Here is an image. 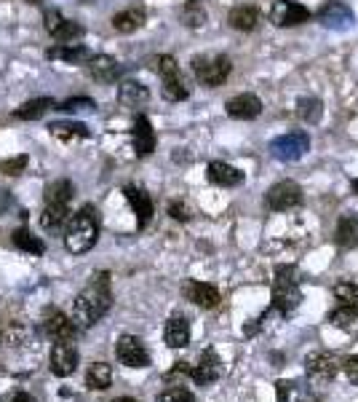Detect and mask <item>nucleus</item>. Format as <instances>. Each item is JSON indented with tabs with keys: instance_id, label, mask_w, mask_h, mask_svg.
Masks as SVG:
<instances>
[{
	"instance_id": "nucleus-1",
	"label": "nucleus",
	"mask_w": 358,
	"mask_h": 402,
	"mask_svg": "<svg viewBox=\"0 0 358 402\" xmlns=\"http://www.w3.org/2000/svg\"><path fill=\"white\" fill-rule=\"evenodd\" d=\"M110 306H113L110 274H94L91 284L81 290L75 303H72V322L81 327H91L110 311Z\"/></svg>"
},
{
	"instance_id": "nucleus-2",
	"label": "nucleus",
	"mask_w": 358,
	"mask_h": 402,
	"mask_svg": "<svg viewBox=\"0 0 358 402\" xmlns=\"http://www.w3.org/2000/svg\"><path fill=\"white\" fill-rule=\"evenodd\" d=\"M99 239V215L91 204H86L75 215H70L65 231V247L72 255H83Z\"/></svg>"
},
{
	"instance_id": "nucleus-3",
	"label": "nucleus",
	"mask_w": 358,
	"mask_h": 402,
	"mask_svg": "<svg viewBox=\"0 0 358 402\" xmlns=\"http://www.w3.org/2000/svg\"><path fill=\"white\" fill-rule=\"evenodd\" d=\"M300 300H302V293H300L297 268L294 265H278L273 279V309L286 316L300 306Z\"/></svg>"
},
{
	"instance_id": "nucleus-4",
	"label": "nucleus",
	"mask_w": 358,
	"mask_h": 402,
	"mask_svg": "<svg viewBox=\"0 0 358 402\" xmlns=\"http://www.w3.org/2000/svg\"><path fill=\"white\" fill-rule=\"evenodd\" d=\"M193 72L195 78L209 88H217L227 81V75L233 70V62L230 56L225 54H201V56H193Z\"/></svg>"
},
{
	"instance_id": "nucleus-5",
	"label": "nucleus",
	"mask_w": 358,
	"mask_h": 402,
	"mask_svg": "<svg viewBox=\"0 0 358 402\" xmlns=\"http://www.w3.org/2000/svg\"><path fill=\"white\" fill-rule=\"evenodd\" d=\"M310 150V137L307 132H289V134H281L270 142V156L278 161H297Z\"/></svg>"
},
{
	"instance_id": "nucleus-6",
	"label": "nucleus",
	"mask_w": 358,
	"mask_h": 402,
	"mask_svg": "<svg viewBox=\"0 0 358 402\" xmlns=\"http://www.w3.org/2000/svg\"><path fill=\"white\" fill-rule=\"evenodd\" d=\"M265 201H268V207L273 212H289L302 201V188L297 183H291V180H281L268 191Z\"/></svg>"
},
{
	"instance_id": "nucleus-7",
	"label": "nucleus",
	"mask_w": 358,
	"mask_h": 402,
	"mask_svg": "<svg viewBox=\"0 0 358 402\" xmlns=\"http://www.w3.org/2000/svg\"><path fill=\"white\" fill-rule=\"evenodd\" d=\"M115 357L126 367H147L150 365V354L145 349L142 338L137 335H120L115 343Z\"/></svg>"
},
{
	"instance_id": "nucleus-8",
	"label": "nucleus",
	"mask_w": 358,
	"mask_h": 402,
	"mask_svg": "<svg viewBox=\"0 0 358 402\" xmlns=\"http://www.w3.org/2000/svg\"><path fill=\"white\" fill-rule=\"evenodd\" d=\"M307 19H310V11L297 0H275L270 8V22L275 27H297Z\"/></svg>"
},
{
	"instance_id": "nucleus-9",
	"label": "nucleus",
	"mask_w": 358,
	"mask_h": 402,
	"mask_svg": "<svg viewBox=\"0 0 358 402\" xmlns=\"http://www.w3.org/2000/svg\"><path fill=\"white\" fill-rule=\"evenodd\" d=\"M49 365H51V373L59 376V378H67L75 373L78 367V349L72 341H56L51 349V357H49Z\"/></svg>"
},
{
	"instance_id": "nucleus-10",
	"label": "nucleus",
	"mask_w": 358,
	"mask_h": 402,
	"mask_svg": "<svg viewBox=\"0 0 358 402\" xmlns=\"http://www.w3.org/2000/svg\"><path fill=\"white\" fill-rule=\"evenodd\" d=\"M318 22L329 27V30H348V27H353V11H350V6L348 3H342V0H329L324 8L318 11Z\"/></svg>"
},
{
	"instance_id": "nucleus-11",
	"label": "nucleus",
	"mask_w": 358,
	"mask_h": 402,
	"mask_svg": "<svg viewBox=\"0 0 358 402\" xmlns=\"http://www.w3.org/2000/svg\"><path fill=\"white\" fill-rule=\"evenodd\" d=\"M220 376H222V360L217 357L214 349H206L204 354H201V360H198V365L190 367V378L201 386L214 384Z\"/></svg>"
},
{
	"instance_id": "nucleus-12",
	"label": "nucleus",
	"mask_w": 358,
	"mask_h": 402,
	"mask_svg": "<svg viewBox=\"0 0 358 402\" xmlns=\"http://www.w3.org/2000/svg\"><path fill=\"white\" fill-rule=\"evenodd\" d=\"M225 110H227V116L236 118V121H252V118H257V116L262 113V102H259V97H254V94H238V97L227 100Z\"/></svg>"
},
{
	"instance_id": "nucleus-13",
	"label": "nucleus",
	"mask_w": 358,
	"mask_h": 402,
	"mask_svg": "<svg viewBox=\"0 0 358 402\" xmlns=\"http://www.w3.org/2000/svg\"><path fill=\"white\" fill-rule=\"evenodd\" d=\"M123 193H126L131 210L137 215V226L147 228V223L153 220V201H150V193H145L142 188H137V185H126Z\"/></svg>"
},
{
	"instance_id": "nucleus-14",
	"label": "nucleus",
	"mask_w": 358,
	"mask_h": 402,
	"mask_svg": "<svg viewBox=\"0 0 358 402\" xmlns=\"http://www.w3.org/2000/svg\"><path fill=\"white\" fill-rule=\"evenodd\" d=\"M131 137H134V150H137L139 158L150 156L155 150V132H153V123H150L147 116H137V118H134Z\"/></svg>"
},
{
	"instance_id": "nucleus-15",
	"label": "nucleus",
	"mask_w": 358,
	"mask_h": 402,
	"mask_svg": "<svg viewBox=\"0 0 358 402\" xmlns=\"http://www.w3.org/2000/svg\"><path fill=\"white\" fill-rule=\"evenodd\" d=\"M43 330L54 341H72L75 332H78V325L67 314H62V311H49L46 322H43Z\"/></svg>"
},
{
	"instance_id": "nucleus-16",
	"label": "nucleus",
	"mask_w": 358,
	"mask_h": 402,
	"mask_svg": "<svg viewBox=\"0 0 358 402\" xmlns=\"http://www.w3.org/2000/svg\"><path fill=\"white\" fill-rule=\"evenodd\" d=\"M337 370H340V362H337L334 354H313V357H307V376L313 381H321V384L332 381L337 376Z\"/></svg>"
},
{
	"instance_id": "nucleus-17",
	"label": "nucleus",
	"mask_w": 358,
	"mask_h": 402,
	"mask_svg": "<svg viewBox=\"0 0 358 402\" xmlns=\"http://www.w3.org/2000/svg\"><path fill=\"white\" fill-rule=\"evenodd\" d=\"M88 72H91V78L94 81H99V84H110V81H115L123 68L118 65V59L115 56H107V54H97V56H91L88 59Z\"/></svg>"
},
{
	"instance_id": "nucleus-18",
	"label": "nucleus",
	"mask_w": 358,
	"mask_h": 402,
	"mask_svg": "<svg viewBox=\"0 0 358 402\" xmlns=\"http://www.w3.org/2000/svg\"><path fill=\"white\" fill-rule=\"evenodd\" d=\"M185 295H188V300H193L195 306H201V309L220 306V290H217L214 284H209V281H188V284H185Z\"/></svg>"
},
{
	"instance_id": "nucleus-19",
	"label": "nucleus",
	"mask_w": 358,
	"mask_h": 402,
	"mask_svg": "<svg viewBox=\"0 0 358 402\" xmlns=\"http://www.w3.org/2000/svg\"><path fill=\"white\" fill-rule=\"evenodd\" d=\"M209 180L214 183V185H220V188H236L243 183V172L236 169L233 164H225V161H211L209 164Z\"/></svg>"
},
{
	"instance_id": "nucleus-20",
	"label": "nucleus",
	"mask_w": 358,
	"mask_h": 402,
	"mask_svg": "<svg viewBox=\"0 0 358 402\" xmlns=\"http://www.w3.org/2000/svg\"><path fill=\"white\" fill-rule=\"evenodd\" d=\"M163 338L171 349H185L190 343V322L185 316H171L166 322V330H163Z\"/></svg>"
},
{
	"instance_id": "nucleus-21",
	"label": "nucleus",
	"mask_w": 358,
	"mask_h": 402,
	"mask_svg": "<svg viewBox=\"0 0 358 402\" xmlns=\"http://www.w3.org/2000/svg\"><path fill=\"white\" fill-rule=\"evenodd\" d=\"M150 100V91L139 81H123L118 88V102L123 107H142Z\"/></svg>"
},
{
	"instance_id": "nucleus-22",
	"label": "nucleus",
	"mask_w": 358,
	"mask_h": 402,
	"mask_svg": "<svg viewBox=\"0 0 358 402\" xmlns=\"http://www.w3.org/2000/svg\"><path fill=\"white\" fill-rule=\"evenodd\" d=\"M70 220V204H56V201H46L43 212H40V226L46 231H59L65 228Z\"/></svg>"
},
{
	"instance_id": "nucleus-23",
	"label": "nucleus",
	"mask_w": 358,
	"mask_h": 402,
	"mask_svg": "<svg viewBox=\"0 0 358 402\" xmlns=\"http://www.w3.org/2000/svg\"><path fill=\"white\" fill-rule=\"evenodd\" d=\"M230 27L233 30H238V33H252L257 24H259V11H257L254 6H236L233 11H230Z\"/></svg>"
},
{
	"instance_id": "nucleus-24",
	"label": "nucleus",
	"mask_w": 358,
	"mask_h": 402,
	"mask_svg": "<svg viewBox=\"0 0 358 402\" xmlns=\"http://www.w3.org/2000/svg\"><path fill=\"white\" fill-rule=\"evenodd\" d=\"M145 8H126V11H118L115 17H113V27L123 33V36H129V33H137L139 27L145 24Z\"/></svg>"
},
{
	"instance_id": "nucleus-25",
	"label": "nucleus",
	"mask_w": 358,
	"mask_h": 402,
	"mask_svg": "<svg viewBox=\"0 0 358 402\" xmlns=\"http://www.w3.org/2000/svg\"><path fill=\"white\" fill-rule=\"evenodd\" d=\"M110 384H113V367L107 365V362H94V365H88V370H86V386H88V389L104 392Z\"/></svg>"
},
{
	"instance_id": "nucleus-26",
	"label": "nucleus",
	"mask_w": 358,
	"mask_h": 402,
	"mask_svg": "<svg viewBox=\"0 0 358 402\" xmlns=\"http://www.w3.org/2000/svg\"><path fill=\"white\" fill-rule=\"evenodd\" d=\"M337 245L340 247H356L358 245V215L348 212L337 223Z\"/></svg>"
},
{
	"instance_id": "nucleus-27",
	"label": "nucleus",
	"mask_w": 358,
	"mask_h": 402,
	"mask_svg": "<svg viewBox=\"0 0 358 402\" xmlns=\"http://www.w3.org/2000/svg\"><path fill=\"white\" fill-rule=\"evenodd\" d=\"M49 56L54 59H62V62H67V65H86L88 59H91V52L81 46V43H65L62 49H51Z\"/></svg>"
},
{
	"instance_id": "nucleus-28",
	"label": "nucleus",
	"mask_w": 358,
	"mask_h": 402,
	"mask_svg": "<svg viewBox=\"0 0 358 402\" xmlns=\"http://www.w3.org/2000/svg\"><path fill=\"white\" fill-rule=\"evenodd\" d=\"M329 322L345 332H358V303H345L342 309L332 311Z\"/></svg>"
},
{
	"instance_id": "nucleus-29",
	"label": "nucleus",
	"mask_w": 358,
	"mask_h": 402,
	"mask_svg": "<svg viewBox=\"0 0 358 402\" xmlns=\"http://www.w3.org/2000/svg\"><path fill=\"white\" fill-rule=\"evenodd\" d=\"M49 110H54V100H49V97H38V100H30V102H24V105L19 107L17 113H14V118H22V121H38V118H43Z\"/></svg>"
},
{
	"instance_id": "nucleus-30",
	"label": "nucleus",
	"mask_w": 358,
	"mask_h": 402,
	"mask_svg": "<svg viewBox=\"0 0 358 402\" xmlns=\"http://www.w3.org/2000/svg\"><path fill=\"white\" fill-rule=\"evenodd\" d=\"M161 91H163V97H166L169 102H182V100H188L190 97V88H188V84H185V78H182V72L166 75Z\"/></svg>"
},
{
	"instance_id": "nucleus-31",
	"label": "nucleus",
	"mask_w": 358,
	"mask_h": 402,
	"mask_svg": "<svg viewBox=\"0 0 358 402\" xmlns=\"http://www.w3.org/2000/svg\"><path fill=\"white\" fill-rule=\"evenodd\" d=\"M11 242H14V247L30 252V255H43V252H46V245H43L38 236H33L27 228H17V231L11 233Z\"/></svg>"
},
{
	"instance_id": "nucleus-32",
	"label": "nucleus",
	"mask_w": 358,
	"mask_h": 402,
	"mask_svg": "<svg viewBox=\"0 0 358 402\" xmlns=\"http://www.w3.org/2000/svg\"><path fill=\"white\" fill-rule=\"evenodd\" d=\"M297 116H300L305 123H318L321 121V116H324L321 100H316V97H302V100L297 102Z\"/></svg>"
},
{
	"instance_id": "nucleus-33",
	"label": "nucleus",
	"mask_w": 358,
	"mask_h": 402,
	"mask_svg": "<svg viewBox=\"0 0 358 402\" xmlns=\"http://www.w3.org/2000/svg\"><path fill=\"white\" fill-rule=\"evenodd\" d=\"M56 140H72V137H88V129L83 123H75V121H56L49 126Z\"/></svg>"
},
{
	"instance_id": "nucleus-34",
	"label": "nucleus",
	"mask_w": 358,
	"mask_h": 402,
	"mask_svg": "<svg viewBox=\"0 0 358 402\" xmlns=\"http://www.w3.org/2000/svg\"><path fill=\"white\" fill-rule=\"evenodd\" d=\"M75 196V185L70 180H56L46 188V201H56V204H70Z\"/></svg>"
},
{
	"instance_id": "nucleus-35",
	"label": "nucleus",
	"mask_w": 358,
	"mask_h": 402,
	"mask_svg": "<svg viewBox=\"0 0 358 402\" xmlns=\"http://www.w3.org/2000/svg\"><path fill=\"white\" fill-rule=\"evenodd\" d=\"M334 297L345 303H358V277H345L334 284Z\"/></svg>"
},
{
	"instance_id": "nucleus-36",
	"label": "nucleus",
	"mask_w": 358,
	"mask_h": 402,
	"mask_svg": "<svg viewBox=\"0 0 358 402\" xmlns=\"http://www.w3.org/2000/svg\"><path fill=\"white\" fill-rule=\"evenodd\" d=\"M182 22L193 27V30H198V27H204L206 24V11L201 8V3H195V0H190L188 6L182 8Z\"/></svg>"
},
{
	"instance_id": "nucleus-37",
	"label": "nucleus",
	"mask_w": 358,
	"mask_h": 402,
	"mask_svg": "<svg viewBox=\"0 0 358 402\" xmlns=\"http://www.w3.org/2000/svg\"><path fill=\"white\" fill-rule=\"evenodd\" d=\"M81 36H83V24H78V22H72V19H65V22L59 24V30L54 33V38H56L59 43H72V40H78Z\"/></svg>"
},
{
	"instance_id": "nucleus-38",
	"label": "nucleus",
	"mask_w": 358,
	"mask_h": 402,
	"mask_svg": "<svg viewBox=\"0 0 358 402\" xmlns=\"http://www.w3.org/2000/svg\"><path fill=\"white\" fill-rule=\"evenodd\" d=\"M158 402H195V394L185 386H169L166 392L158 394Z\"/></svg>"
},
{
	"instance_id": "nucleus-39",
	"label": "nucleus",
	"mask_w": 358,
	"mask_h": 402,
	"mask_svg": "<svg viewBox=\"0 0 358 402\" xmlns=\"http://www.w3.org/2000/svg\"><path fill=\"white\" fill-rule=\"evenodd\" d=\"M153 68L155 72L161 75V78H166V75H174V72H179V65H177V59L169 56V54H158L153 59Z\"/></svg>"
},
{
	"instance_id": "nucleus-40",
	"label": "nucleus",
	"mask_w": 358,
	"mask_h": 402,
	"mask_svg": "<svg viewBox=\"0 0 358 402\" xmlns=\"http://www.w3.org/2000/svg\"><path fill=\"white\" fill-rule=\"evenodd\" d=\"M24 167H27V156L22 153V156H14V158H3L0 161V172L8 177H17L24 172Z\"/></svg>"
},
{
	"instance_id": "nucleus-41",
	"label": "nucleus",
	"mask_w": 358,
	"mask_h": 402,
	"mask_svg": "<svg viewBox=\"0 0 358 402\" xmlns=\"http://www.w3.org/2000/svg\"><path fill=\"white\" fill-rule=\"evenodd\" d=\"M94 107H97V102H94L91 97H70L65 102H59L56 110H67V113H72V110H94Z\"/></svg>"
},
{
	"instance_id": "nucleus-42",
	"label": "nucleus",
	"mask_w": 358,
	"mask_h": 402,
	"mask_svg": "<svg viewBox=\"0 0 358 402\" xmlns=\"http://www.w3.org/2000/svg\"><path fill=\"white\" fill-rule=\"evenodd\" d=\"M342 370H345L348 381L358 386V357H348V360L342 362Z\"/></svg>"
},
{
	"instance_id": "nucleus-43",
	"label": "nucleus",
	"mask_w": 358,
	"mask_h": 402,
	"mask_svg": "<svg viewBox=\"0 0 358 402\" xmlns=\"http://www.w3.org/2000/svg\"><path fill=\"white\" fill-rule=\"evenodd\" d=\"M62 22H65V17H62V14H59V11H56V8H51V11H46V30H49V33H56V30H59V24H62Z\"/></svg>"
},
{
	"instance_id": "nucleus-44",
	"label": "nucleus",
	"mask_w": 358,
	"mask_h": 402,
	"mask_svg": "<svg viewBox=\"0 0 358 402\" xmlns=\"http://www.w3.org/2000/svg\"><path fill=\"white\" fill-rule=\"evenodd\" d=\"M169 215L174 217V220H190V212H188V207L185 204H179V201H174V204H169Z\"/></svg>"
},
{
	"instance_id": "nucleus-45",
	"label": "nucleus",
	"mask_w": 358,
	"mask_h": 402,
	"mask_svg": "<svg viewBox=\"0 0 358 402\" xmlns=\"http://www.w3.org/2000/svg\"><path fill=\"white\" fill-rule=\"evenodd\" d=\"M11 402H38L33 397V394H27V392H17V394H14V400Z\"/></svg>"
},
{
	"instance_id": "nucleus-46",
	"label": "nucleus",
	"mask_w": 358,
	"mask_h": 402,
	"mask_svg": "<svg viewBox=\"0 0 358 402\" xmlns=\"http://www.w3.org/2000/svg\"><path fill=\"white\" fill-rule=\"evenodd\" d=\"M113 402H137V400H134V397H115Z\"/></svg>"
},
{
	"instance_id": "nucleus-47",
	"label": "nucleus",
	"mask_w": 358,
	"mask_h": 402,
	"mask_svg": "<svg viewBox=\"0 0 358 402\" xmlns=\"http://www.w3.org/2000/svg\"><path fill=\"white\" fill-rule=\"evenodd\" d=\"M353 191L358 193V180H353Z\"/></svg>"
},
{
	"instance_id": "nucleus-48",
	"label": "nucleus",
	"mask_w": 358,
	"mask_h": 402,
	"mask_svg": "<svg viewBox=\"0 0 358 402\" xmlns=\"http://www.w3.org/2000/svg\"><path fill=\"white\" fill-rule=\"evenodd\" d=\"M0 341H3V332H0Z\"/></svg>"
}]
</instances>
